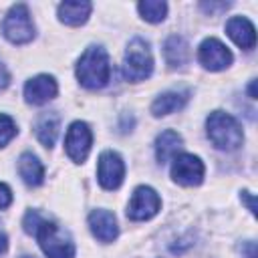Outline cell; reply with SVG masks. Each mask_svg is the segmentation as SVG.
Wrapping results in <instances>:
<instances>
[{"label":"cell","instance_id":"11","mask_svg":"<svg viewBox=\"0 0 258 258\" xmlns=\"http://www.w3.org/2000/svg\"><path fill=\"white\" fill-rule=\"evenodd\" d=\"M56 91H58V87L52 77L38 75L24 85V99L32 105H42V103H48L50 99H54Z\"/></svg>","mask_w":258,"mask_h":258},{"label":"cell","instance_id":"29","mask_svg":"<svg viewBox=\"0 0 258 258\" xmlns=\"http://www.w3.org/2000/svg\"><path fill=\"white\" fill-rule=\"evenodd\" d=\"M20 258H34V256H20Z\"/></svg>","mask_w":258,"mask_h":258},{"label":"cell","instance_id":"23","mask_svg":"<svg viewBox=\"0 0 258 258\" xmlns=\"http://www.w3.org/2000/svg\"><path fill=\"white\" fill-rule=\"evenodd\" d=\"M10 204H12V191H10L8 185L0 183V210L2 208H8Z\"/></svg>","mask_w":258,"mask_h":258},{"label":"cell","instance_id":"18","mask_svg":"<svg viewBox=\"0 0 258 258\" xmlns=\"http://www.w3.org/2000/svg\"><path fill=\"white\" fill-rule=\"evenodd\" d=\"M163 54H165V60L169 67H181L187 62V56H189V46L185 42L183 36H169L163 44Z\"/></svg>","mask_w":258,"mask_h":258},{"label":"cell","instance_id":"27","mask_svg":"<svg viewBox=\"0 0 258 258\" xmlns=\"http://www.w3.org/2000/svg\"><path fill=\"white\" fill-rule=\"evenodd\" d=\"M246 258H256V246H254V242H248L246 244Z\"/></svg>","mask_w":258,"mask_h":258},{"label":"cell","instance_id":"5","mask_svg":"<svg viewBox=\"0 0 258 258\" xmlns=\"http://www.w3.org/2000/svg\"><path fill=\"white\" fill-rule=\"evenodd\" d=\"M2 32L14 44H24L34 38V24L26 4H16L8 10L2 22Z\"/></svg>","mask_w":258,"mask_h":258},{"label":"cell","instance_id":"13","mask_svg":"<svg viewBox=\"0 0 258 258\" xmlns=\"http://www.w3.org/2000/svg\"><path fill=\"white\" fill-rule=\"evenodd\" d=\"M226 32L228 36L244 50H252L254 44H256V30H254V24L244 18V16H234L228 20L226 24Z\"/></svg>","mask_w":258,"mask_h":258},{"label":"cell","instance_id":"16","mask_svg":"<svg viewBox=\"0 0 258 258\" xmlns=\"http://www.w3.org/2000/svg\"><path fill=\"white\" fill-rule=\"evenodd\" d=\"M187 99H189V93H187V91H181V93H177V91L163 93V95H159V97L153 101L151 113H153L155 117L175 113V111H179V109L187 103Z\"/></svg>","mask_w":258,"mask_h":258},{"label":"cell","instance_id":"12","mask_svg":"<svg viewBox=\"0 0 258 258\" xmlns=\"http://www.w3.org/2000/svg\"><path fill=\"white\" fill-rule=\"evenodd\" d=\"M89 226H91V232L97 240L101 242H113L119 234V228H117V220L113 216V212L109 210H95L91 212L89 216Z\"/></svg>","mask_w":258,"mask_h":258},{"label":"cell","instance_id":"24","mask_svg":"<svg viewBox=\"0 0 258 258\" xmlns=\"http://www.w3.org/2000/svg\"><path fill=\"white\" fill-rule=\"evenodd\" d=\"M8 83H10V75H8L6 67L0 62V91H2V89H6V87H8Z\"/></svg>","mask_w":258,"mask_h":258},{"label":"cell","instance_id":"4","mask_svg":"<svg viewBox=\"0 0 258 258\" xmlns=\"http://www.w3.org/2000/svg\"><path fill=\"white\" fill-rule=\"evenodd\" d=\"M153 71V56L149 44L143 38H133L127 44L123 58V77L127 81H145Z\"/></svg>","mask_w":258,"mask_h":258},{"label":"cell","instance_id":"15","mask_svg":"<svg viewBox=\"0 0 258 258\" xmlns=\"http://www.w3.org/2000/svg\"><path fill=\"white\" fill-rule=\"evenodd\" d=\"M18 173L24 179V183L30 185V187L40 185L42 179H44V167L38 161V157L32 155V153H22L20 155V159H18Z\"/></svg>","mask_w":258,"mask_h":258},{"label":"cell","instance_id":"2","mask_svg":"<svg viewBox=\"0 0 258 258\" xmlns=\"http://www.w3.org/2000/svg\"><path fill=\"white\" fill-rule=\"evenodd\" d=\"M206 127H208V137L212 139V143L218 149L234 151L244 141L242 127L238 125V121L230 113H224V111L210 113V117L206 121Z\"/></svg>","mask_w":258,"mask_h":258},{"label":"cell","instance_id":"17","mask_svg":"<svg viewBox=\"0 0 258 258\" xmlns=\"http://www.w3.org/2000/svg\"><path fill=\"white\" fill-rule=\"evenodd\" d=\"M93 10V4L91 2H62L58 6V18L69 24V26H79L83 22H87L89 14Z\"/></svg>","mask_w":258,"mask_h":258},{"label":"cell","instance_id":"14","mask_svg":"<svg viewBox=\"0 0 258 258\" xmlns=\"http://www.w3.org/2000/svg\"><path fill=\"white\" fill-rule=\"evenodd\" d=\"M181 143H183V141H181V135H179L177 131L167 129V131L159 133L157 139H155V155H157V161H159V163L171 161V159L177 155Z\"/></svg>","mask_w":258,"mask_h":258},{"label":"cell","instance_id":"9","mask_svg":"<svg viewBox=\"0 0 258 258\" xmlns=\"http://www.w3.org/2000/svg\"><path fill=\"white\" fill-rule=\"evenodd\" d=\"M171 177L179 185H200L204 179V163L200 157L189 153L175 155L171 163Z\"/></svg>","mask_w":258,"mask_h":258},{"label":"cell","instance_id":"22","mask_svg":"<svg viewBox=\"0 0 258 258\" xmlns=\"http://www.w3.org/2000/svg\"><path fill=\"white\" fill-rule=\"evenodd\" d=\"M200 8H202L204 12H208V14H214V12L228 10V8H230V4H228V2H202V4H200Z\"/></svg>","mask_w":258,"mask_h":258},{"label":"cell","instance_id":"20","mask_svg":"<svg viewBox=\"0 0 258 258\" xmlns=\"http://www.w3.org/2000/svg\"><path fill=\"white\" fill-rule=\"evenodd\" d=\"M139 14L147 20V22H161L167 14V4L159 2V0H145L137 4Z\"/></svg>","mask_w":258,"mask_h":258},{"label":"cell","instance_id":"1","mask_svg":"<svg viewBox=\"0 0 258 258\" xmlns=\"http://www.w3.org/2000/svg\"><path fill=\"white\" fill-rule=\"evenodd\" d=\"M111 77V64L105 48L101 46H89L77 64V79L87 89H101L109 83Z\"/></svg>","mask_w":258,"mask_h":258},{"label":"cell","instance_id":"25","mask_svg":"<svg viewBox=\"0 0 258 258\" xmlns=\"http://www.w3.org/2000/svg\"><path fill=\"white\" fill-rule=\"evenodd\" d=\"M242 198H246V202H248V210H250L252 214H256V208H254V200H252V194H250V191H242Z\"/></svg>","mask_w":258,"mask_h":258},{"label":"cell","instance_id":"19","mask_svg":"<svg viewBox=\"0 0 258 258\" xmlns=\"http://www.w3.org/2000/svg\"><path fill=\"white\" fill-rule=\"evenodd\" d=\"M58 135V115L56 113H44L36 121V137L44 147H52Z\"/></svg>","mask_w":258,"mask_h":258},{"label":"cell","instance_id":"3","mask_svg":"<svg viewBox=\"0 0 258 258\" xmlns=\"http://www.w3.org/2000/svg\"><path fill=\"white\" fill-rule=\"evenodd\" d=\"M32 234L38 238V244L48 258H73L75 256L73 238L54 222H46L40 218Z\"/></svg>","mask_w":258,"mask_h":258},{"label":"cell","instance_id":"7","mask_svg":"<svg viewBox=\"0 0 258 258\" xmlns=\"http://www.w3.org/2000/svg\"><path fill=\"white\" fill-rule=\"evenodd\" d=\"M91 143H93V133L89 129L87 123L83 121H75L64 137V149L67 155L75 161V163H83L91 151Z\"/></svg>","mask_w":258,"mask_h":258},{"label":"cell","instance_id":"28","mask_svg":"<svg viewBox=\"0 0 258 258\" xmlns=\"http://www.w3.org/2000/svg\"><path fill=\"white\" fill-rule=\"evenodd\" d=\"M248 91H250V97L256 99V81H250V89Z\"/></svg>","mask_w":258,"mask_h":258},{"label":"cell","instance_id":"26","mask_svg":"<svg viewBox=\"0 0 258 258\" xmlns=\"http://www.w3.org/2000/svg\"><path fill=\"white\" fill-rule=\"evenodd\" d=\"M6 248H8V238H6V234L0 230V254H4Z\"/></svg>","mask_w":258,"mask_h":258},{"label":"cell","instance_id":"21","mask_svg":"<svg viewBox=\"0 0 258 258\" xmlns=\"http://www.w3.org/2000/svg\"><path fill=\"white\" fill-rule=\"evenodd\" d=\"M16 135V125L8 115H0V147H4Z\"/></svg>","mask_w":258,"mask_h":258},{"label":"cell","instance_id":"10","mask_svg":"<svg viewBox=\"0 0 258 258\" xmlns=\"http://www.w3.org/2000/svg\"><path fill=\"white\" fill-rule=\"evenodd\" d=\"M200 62L210 71H222L232 62V52L218 38H206L198 50Z\"/></svg>","mask_w":258,"mask_h":258},{"label":"cell","instance_id":"6","mask_svg":"<svg viewBox=\"0 0 258 258\" xmlns=\"http://www.w3.org/2000/svg\"><path fill=\"white\" fill-rule=\"evenodd\" d=\"M159 206H161V200L155 194V189L149 187V185H139L133 191L131 200H129L127 218L129 220H135V222L149 220V218H153L159 212Z\"/></svg>","mask_w":258,"mask_h":258},{"label":"cell","instance_id":"8","mask_svg":"<svg viewBox=\"0 0 258 258\" xmlns=\"http://www.w3.org/2000/svg\"><path fill=\"white\" fill-rule=\"evenodd\" d=\"M97 177L105 189H117L125 177V163L119 153L103 151L97 163Z\"/></svg>","mask_w":258,"mask_h":258}]
</instances>
